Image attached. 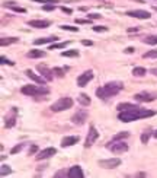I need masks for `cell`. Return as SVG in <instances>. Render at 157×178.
Returning <instances> with one entry per match:
<instances>
[{
    "instance_id": "19",
    "label": "cell",
    "mask_w": 157,
    "mask_h": 178,
    "mask_svg": "<svg viewBox=\"0 0 157 178\" xmlns=\"http://www.w3.org/2000/svg\"><path fill=\"white\" fill-rule=\"evenodd\" d=\"M3 6L8 9H12V10H15V12H19V13H25L26 10L24 8H20V6H17L16 3H13V2H5L3 3Z\"/></svg>"
},
{
    "instance_id": "34",
    "label": "cell",
    "mask_w": 157,
    "mask_h": 178,
    "mask_svg": "<svg viewBox=\"0 0 157 178\" xmlns=\"http://www.w3.org/2000/svg\"><path fill=\"white\" fill-rule=\"evenodd\" d=\"M52 72H54V75H55L57 77H63V76H64V70H63V69L54 67V69H52Z\"/></svg>"
},
{
    "instance_id": "4",
    "label": "cell",
    "mask_w": 157,
    "mask_h": 178,
    "mask_svg": "<svg viewBox=\"0 0 157 178\" xmlns=\"http://www.w3.org/2000/svg\"><path fill=\"white\" fill-rule=\"evenodd\" d=\"M71 107H73V99L68 98V96H63V98L57 99V101L51 105L50 110L54 111V112H60V111L68 110V108H71Z\"/></svg>"
},
{
    "instance_id": "7",
    "label": "cell",
    "mask_w": 157,
    "mask_h": 178,
    "mask_svg": "<svg viewBox=\"0 0 157 178\" xmlns=\"http://www.w3.org/2000/svg\"><path fill=\"white\" fill-rule=\"evenodd\" d=\"M99 165L105 170H112L121 165V159L119 158H109V159H102L99 161Z\"/></svg>"
},
{
    "instance_id": "30",
    "label": "cell",
    "mask_w": 157,
    "mask_h": 178,
    "mask_svg": "<svg viewBox=\"0 0 157 178\" xmlns=\"http://www.w3.org/2000/svg\"><path fill=\"white\" fill-rule=\"evenodd\" d=\"M144 59H157V50H151V51H147L146 54H143Z\"/></svg>"
},
{
    "instance_id": "50",
    "label": "cell",
    "mask_w": 157,
    "mask_h": 178,
    "mask_svg": "<svg viewBox=\"0 0 157 178\" xmlns=\"http://www.w3.org/2000/svg\"><path fill=\"white\" fill-rule=\"evenodd\" d=\"M153 9H154V10H157V6H154V8H153Z\"/></svg>"
},
{
    "instance_id": "29",
    "label": "cell",
    "mask_w": 157,
    "mask_h": 178,
    "mask_svg": "<svg viewBox=\"0 0 157 178\" xmlns=\"http://www.w3.org/2000/svg\"><path fill=\"white\" fill-rule=\"evenodd\" d=\"M10 172H12V170H10V167H9V165H2V170H0L2 177H6V175H9Z\"/></svg>"
},
{
    "instance_id": "36",
    "label": "cell",
    "mask_w": 157,
    "mask_h": 178,
    "mask_svg": "<svg viewBox=\"0 0 157 178\" xmlns=\"http://www.w3.org/2000/svg\"><path fill=\"white\" fill-rule=\"evenodd\" d=\"M22 147H24V144H16L15 147H12V150H10V153H12V155H15V153L20 152V150H22Z\"/></svg>"
},
{
    "instance_id": "41",
    "label": "cell",
    "mask_w": 157,
    "mask_h": 178,
    "mask_svg": "<svg viewBox=\"0 0 157 178\" xmlns=\"http://www.w3.org/2000/svg\"><path fill=\"white\" fill-rule=\"evenodd\" d=\"M76 24H90V19H76Z\"/></svg>"
},
{
    "instance_id": "9",
    "label": "cell",
    "mask_w": 157,
    "mask_h": 178,
    "mask_svg": "<svg viewBox=\"0 0 157 178\" xmlns=\"http://www.w3.org/2000/svg\"><path fill=\"white\" fill-rule=\"evenodd\" d=\"M55 153H57V149H55V147H45V149H42L41 152L36 153L35 159H36V161L48 159V158H51V156H54Z\"/></svg>"
},
{
    "instance_id": "49",
    "label": "cell",
    "mask_w": 157,
    "mask_h": 178,
    "mask_svg": "<svg viewBox=\"0 0 157 178\" xmlns=\"http://www.w3.org/2000/svg\"><path fill=\"white\" fill-rule=\"evenodd\" d=\"M153 136H154V137H156V139H157V130H156V131H154V133H153Z\"/></svg>"
},
{
    "instance_id": "2",
    "label": "cell",
    "mask_w": 157,
    "mask_h": 178,
    "mask_svg": "<svg viewBox=\"0 0 157 178\" xmlns=\"http://www.w3.org/2000/svg\"><path fill=\"white\" fill-rule=\"evenodd\" d=\"M124 89V85L121 82H109L105 86H100L96 89V96L100 99H108L111 96H115Z\"/></svg>"
},
{
    "instance_id": "45",
    "label": "cell",
    "mask_w": 157,
    "mask_h": 178,
    "mask_svg": "<svg viewBox=\"0 0 157 178\" xmlns=\"http://www.w3.org/2000/svg\"><path fill=\"white\" fill-rule=\"evenodd\" d=\"M61 10H63V12H66V13H71V9L66 8V6H63V8H61Z\"/></svg>"
},
{
    "instance_id": "14",
    "label": "cell",
    "mask_w": 157,
    "mask_h": 178,
    "mask_svg": "<svg viewBox=\"0 0 157 178\" xmlns=\"http://www.w3.org/2000/svg\"><path fill=\"white\" fill-rule=\"evenodd\" d=\"M16 114H17V108H12V112L5 117V121H6V127L8 128H12L15 126V123H16Z\"/></svg>"
},
{
    "instance_id": "25",
    "label": "cell",
    "mask_w": 157,
    "mask_h": 178,
    "mask_svg": "<svg viewBox=\"0 0 157 178\" xmlns=\"http://www.w3.org/2000/svg\"><path fill=\"white\" fill-rule=\"evenodd\" d=\"M134 107H137L135 104H128V102H124V104H119L116 108L119 111H125V110H131V108H134Z\"/></svg>"
},
{
    "instance_id": "39",
    "label": "cell",
    "mask_w": 157,
    "mask_h": 178,
    "mask_svg": "<svg viewBox=\"0 0 157 178\" xmlns=\"http://www.w3.org/2000/svg\"><path fill=\"white\" fill-rule=\"evenodd\" d=\"M2 64H9V66H13L15 63H13V61H10V60H8L6 57H2Z\"/></svg>"
},
{
    "instance_id": "1",
    "label": "cell",
    "mask_w": 157,
    "mask_h": 178,
    "mask_svg": "<svg viewBox=\"0 0 157 178\" xmlns=\"http://www.w3.org/2000/svg\"><path fill=\"white\" fill-rule=\"evenodd\" d=\"M156 114V111L151 110H144L141 107H134L131 110H125V111H119L118 114V118L124 123H131L135 120H141V118H147V117H153Z\"/></svg>"
},
{
    "instance_id": "48",
    "label": "cell",
    "mask_w": 157,
    "mask_h": 178,
    "mask_svg": "<svg viewBox=\"0 0 157 178\" xmlns=\"http://www.w3.org/2000/svg\"><path fill=\"white\" fill-rule=\"evenodd\" d=\"M150 73H153V75H156V76H157V69H151V70H150Z\"/></svg>"
},
{
    "instance_id": "21",
    "label": "cell",
    "mask_w": 157,
    "mask_h": 178,
    "mask_svg": "<svg viewBox=\"0 0 157 178\" xmlns=\"http://www.w3.org/2000/svg\"><path fill=\"white\" fill-rule=\"evenodd\" d=\"M17 40L19 38H16V37H2L0 38V45L2 47H5V45H9V44H15V43H17Z\"/></svg>"
},
{
    "instance_id": "5",
    "label": "cell",
    "mask_w": 157,
    "mask_h": 178,
    "mask_svg": "<svg viewBox=\"0 0 157 178\" xmlns=\"http://www.w3.org/2000/svg\"><path fill=\"white\" fill-rule=\"evenodd\" d=\"M106 147L109 150H112L114 153H124L128 150V144L121 142V140H111L106 144Z\"/></svg>"
},
{
    "instance_id": "16",
    "label": "cell",
    "mask_w": 157,
    "mask_h": 178,
    "mask_svg": "<svg viewBox=\"0 0 157 178\" xmlns=\"http://www.w3.org/2000/svg\"><path fill=\"white\" fill-rule=\"evenodd\" d=\"M25 75H26L28 77H29V79H32L35 83H38V85H45V82H47V79H45V77L38 76L36 73H33L32 70H26Z\"/></svg>"
},
{
    "instance_id": "23",
    "label": "cell",
    "mask_w": 157,
    "mask_h": 178,
    "mask_svg": "<svg viewBox=\"0 0 157 178\" xmlns=\"http://www.w3.org/2000/svg\"><path fill=\"white\" fill-rule=\"evenodd\" d=\"M77 101L80 102V104H82V105H84V107H87V105H90V98H89V96H87V95H86V93H80V95H79V98H77Z\"/></svg>"
},
{
    "instance_id": "44",
    "label": "cell",
    "mask_w": 157,
    "mask_h": 178,
    "mask_svg": "<svg viewBox=\"0 0 157 178\" xmlns=\"http://www.w3.org/2000/svg\"><path fill=\"white\" fill-rule=\"evenodd\" d=\"M82 44H83V45H92L93 43H92L90 40H83V41H82Z\"/></svg>"
},
{
    "instance_id": "11",
    "label": "cell",
    "mask_w": 157,
    "mask_h": 178,
    "mask_svg": "<svg viewBox=\"0 0 157 178\" xmlns=\"http://www.w3.org/2000/svg\"><path fill=\"white\" fill-rule=\"evenodd\" d=\"M127 16L137 18V19H150V18H151V13L147 12V10L137 9V10H128V12H127Z\"/></svg>"
},
{
    "instance_id": "10",
    "label": "cell",
    "mask_w": 157,
    "mask_h": 178,
    "mask_svg": "<svg viewBox=\"0 0 157 178\" xmlns=\"http://www.w3.org/2000/svg\"><path fill=\"white\" fill-rule=\"evenodd\" d=\"M156 98H157V95L150 93V92H140V93H135L134 95V99L137 102H151V101H154Z\"/></svg>"
},
{
    "instance_id": "38",
    "label": "cell",
    "mask_w": 157,
    "mask_h": 178,
    "mask_svg": "<svg viewBox=\"0 0 157 178\" xmlns=\"http://www.w3.org/2000/svg\"><path fill=\"white\" fill-rule=\"evenodd\" d=\"M55 9V5H44L42 6V10H47V12H51Z\"/></svg>"
},
{
    "instance_id": "18",
    "label": "cell",
    "mask_w": 157,
    "mask_h": 178,
    "mask_svg": "<svg viewBox=\"0 0 157 178\" xmlns=\"http://www.w3.org/2000/svg\"><path fill=\"white\" fill-rule=\"evenodd\" d=\"M79 142V136H66L63 140H61V146L67 147V146H73Z\"/></svg>"
},
{
    "instance_id": "47",
    "label": "cell",
    "mask_w": 157,
    "mask_h": 178,
    "mask_svg": "<svg viewBox=\"0 0 157 178\" xmlns=\"http://www.w3.org/2000/svg\"><path fill=\"white\" fill-rule=\"evenodd\" d=\"M138 28H128V32H137Z\"/></svg>"
},
{
    "instance_id": "24",
    "label": "cell",
    "mask_w": 157,
    "mask_h": 178,
    "mask_svg": "<svg viewBox=\"0 0 157 178\" xmlns=\"http://www.w3.org/2000/svg\"><path fill=\"white\" fill-rule=\"evenodd\" d=\"M144 44H150V45H156L157 44V35H149L143 40Z\"/></svg>"
},
{
    "instance_id": "15",
    "label": "cell",
    "mask_w": 157,
    "mask_h": 178,
    "mask_svg": "<svg viewBox=\"0 0 157 178\" xmlns=\"http://www.w3.org/2000/svg\"><path fill=\"white\" fill-rule=\"evenodd\" d=\"M67 177L68 178H83L84 177V172H83V170L79 167V165H74V167H71L70 170H68V172H67Z\"/></svg>"
},
{
    "instance_id": "32",
    "label": "cell",
    "mask_w": 157,
    "mask_h": 178,
    "mask_svg": "<svg viewBox=\"0 0 157 178\" xmlns=\"http://www.w3.org/2000/svg\"><path fill=\"white\" fill-rule=\"evenodd\" d=\"M150 136H151V131H150V130H146V131L141 134V142H143V143H147L149 139H150Z\"/></svg>"
},
{
    "instance_id": "46",
    "label": "cell",
    "mask_w": 157,
    "mask_h": 178,
    "mask_svg": "<svg viewBox=\"0 0 157 178\" xmlns=\"http://www.w3.org/2000/svg\"><path fill=\"white\" fill-rule=\"evenodd\" d=\"M125 53H127V54H131L132 51H134V48H132V47H128V48H125Z\"/></svg>"
},
{
    "instance_id": "35",
    "label": "cell",
    "mask_w": 157,
    "mask_h": 178,
    "mask_svg": "<svg viewBox=\"0 0 157 178\" xmlns=\"http://www.w3.org/2000/svg\"><path fill=\"white\" fill-rule=\"evenodd\" d=\"M32 2H38V3H45V5H55L58 0H32Z\"/></svg>"
},
{
    "instance_id": "28",
    "label": "cell",
    "mask_w": 157,
    "mask_h": 178,
    "mask_svg": "<svg viewBox=\"0 0 157 178\" xmlns=\"http://www.w3.org/2000/svg\"><path fill=\"white\" fill-rule=\"evenodd\" d=\"M130 136V133L128 131H121V133H118V134H115L114 137H112V140H122V139H127Z\"/></svg>"
},
{
    "instance_id": "27",
    "label": "cell",
    "mask_w": 157,
    "mask_h": 178,
    "mask_svg": "<svg viewBox=\"0 0 157 178\" xmlns=\"http://www.w3.org/2000/svg\"><path fill=\"white\" fill-rule=\"evenodd\" d=\"M146 73H147V72H146L144 67H134V70H132V75H134V76H138V77L144 76Z\"/></svg>"
},
{
    "instance_id": "26",
    "label": "cell",
    "mask_w": 157,
    "mask_h": 178,
    "mask_svg": "<svg viewBox=\"0 0 157 178\" xmlns=\"http://www.w3.org/2000/svg\"><path fill=\"white\" fill-rule=\"evenodd\" d=\"M63 57H79V51L77 50H68V51H63L61 53Z\"/></svg>"
},
{
    "instance_id": "33",
    "label": "cell",
    "mask_w": 157,
    "mask_h": 178,
    "mask_svg": "<svg viewBox=\"0 0 157 178\" xmlns=\"http://www.w3.org/2000/svg\"><path fill=\"white\" fill-rule=\"evenodd\" d=\"M63 31H71V32H79V28H74V26L71 25H61L60 26Z\"/></svg>"
},
{
    "instance_id": "31",
    "label": "cell",
    "mask_w": 157,
    "mask_h": 178,
    "mask_svg": "<svg viewBox=\"0 0 157 178\" xmlns=\"http://www.w3.org/2000/svg\"><path fill=\"white\" fill-rule=\"evenodd\" d=\"M68 44H70V41H66V43H58V44H51L50 45V48L51 50H54V48H64V47H66V45H68Z\"/></svg>"
},
{
    "instance_id": "12",
    "label": "cell",
    "mask_w": 157,
    "mask_h": 178,
    "mask_svg": "<svg viewBox=\"0 0 157 178\" xmlns=\"http://www.w3.org/2000/svg\"><path fill=\"white\" fill-rule=\"evenodd\" d=\"M92 79H93V72H92V70H86V72H83L82 75L77 77V85L79 86H86Z\"/></svg>"
},
{
    "instance_id": "22",
    "label": "cell",
    "mask_w": 157,
    "mask_h": 178,
    "mask_svg": "<svg viewBox=\"0 0 157 178\" xmlns=\"http://www.w3.org/2000/svg\"><path fill=\"white\" fill-rule=\"evenodd\" d=\"M26 57H29V59H41V57H45V53L41 50H31L26 54Z\"/></svg>"
},
{
    "instance_id": "8",
    "label": "cell",
    "mask_w": 157,
    "mask_h": 178,
    "mask_svg": "<svg viewBox=\"0 0 157 178\" xmlns=\"http://www.w3.org/2000/svg\"><path fill=\"white\" fill-rule=\"evenodd\" d=\"M87 117H89V112H87V111L79 110L74 115L71 117V121H73L74 124H77V126H82V124H84V121L87 120Z\"/></svg>"
},
{
    "instance_id": "3",
    "label": "cell",
    "mask_w": 157,
    "mask_h": 178,
    "mask_svg": "<svg viewBox=\"0 0 157 178\" xmlns=\"http://www.w3.org/2000/svg\"><path fill=\"white\" fill-rule=\"evenodd\" d=\"M20 92L24 93V95H28V96H41V95H48L50 91H48V88H45L44 85H41V86L25 85V86H22Z\"/></svg>"
},
{
    "instance_id": "6",
    "label": "cell",
    "mask_w": 157,
    "mask_h": 178,
    "mask_svg": "<svg viewBox=\"0 0 157 178\" xmlns=\"http://www.w3.org/2000/svg\"><path fill=\"white\" fill-rule=\"evenodd\" d=\"M98 137H99L98 130H96V127H95V126H92V127L89 128V133H87V136H86V140H84V147H90L92 144L98 140Z\"/></svg>"
},
{
    "instance_id": "42",
    "label": "cell",
    "mask_w": 157,
    "mask_h": 178,
    "mask_svg": "<svg viewBox=\"0 0 157 178\" xmlns=\"http://www.w3.org/2000/svg\"><path fill=\"white\" fill-rule=\"evenodd\" d=\"M35 152H38V147L33 144V146H31V147H29V155H31V153H35Z\"/></svg>"
},
{
    "instance_id": "13",
    "label": "cell",
    "mask_w": 157,
    "mask_h": 178,
    "mask_svg": "<svg viewBox=\"0 0 157 178\" xmlns=\"http://www.w3.org/2000/svg\"><path fill=\"white\" fill-rule=\"evenodd\" d=\"M36 70L41 73L42 77H45V79H47V82H51V80H52V77H54V76H52V75H54V72H52L51 69L47 67L45 64H38V66H36Z\"/></svg>"
},
{
    "instance_id": "17",
    "label": "cell",
    "mask_w": 157,
    "mask_h": 178,
    "mask_svg": "<svg viewBox=\"0 0 157 178\" xmlns=\"http://www.w3.org/2000/svg\"><path fill=\"white\" fill-rule=\"evenodd\" d=\"M28 25L31 28H48L51 25L50 21H41V19H35V21H29Z\"/></svg>"
},
{
    "instance_id": "40",
    "label": "cell",
    "mask_w": 157,
    "mask_h": 178,
    "mask_svg": "<svg viewBox=\"0 0 157 178\" xmlns=\"http://www.w3.org/2000/svg\"><path fill=\"white\" fill-rule=\"evenodd\" d=\"M87 18L89 19H99V18H102V15H99V13H89Z\"/></svg>"
},
{
    "instance_id": "37",
    "label": "cell",
    "mask_w": 157,
    "mask_h": 178,
    "mask_svg": "<svg viewBox=\"0 0 157 178\" xmlns=\"http://www.w3.org/2000/svg\"><path fill=\"white\" fill-rule=\"evenodd\" d=\"M93 31L95 32H108L106 26H93Z\"/></svg>"
},
{
    "instance_id": "43",
    "label": "cell",
    "mask_w": 157,
    "mask_h": 178,
    "mask_svg": "<svg viewBox=\"0 0 157 178\" xmlns=\"http://www.w3.org/2000/svg\"><path fill=\"white\" fill-rule=\"evenodd\" d=\"M66 175H67L66 171H58L57 174H55V177H66Z\"/></svg>"
},
{
    "instance_id": "20",
    "label": "cell",
    "mask_w": 157,
    "mask_h": 178,
    "mask_svg": "<svg viewBox=\"0 0 157 178\" xmlns=\"http://www.w3.org/2000/svg\"><path fill=\"white\" fill-rule=\"evenodd\" d=\"M58 38L57 37H47V38H38V40H35L33 44L35 45H42V44H48V43H55Z\"/></svg>"
}]
</instances>
